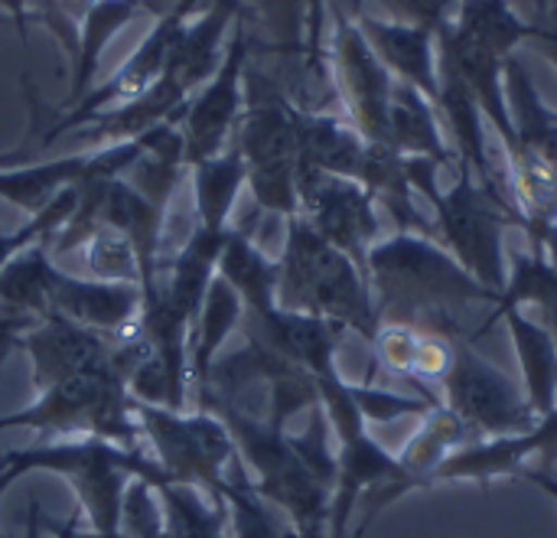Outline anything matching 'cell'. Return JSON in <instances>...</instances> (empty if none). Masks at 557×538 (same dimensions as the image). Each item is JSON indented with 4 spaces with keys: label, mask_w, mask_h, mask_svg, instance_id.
I'll use <instances>...</instances> for the list:
<instances>
[{
    "label": "cell",
    "mask_w": 557,
    "mask_h": 538,
    "mask_svg": "<svg viewBox=\"0 0 557 538\" xmlns=\"http://www.w3.org/2000/svg\"><path fill=\"white\" fill-rule=\"evenodd\" d=\"M346 3L352 7V13H359V10H362V0H346Z\"/></svg>",
    "instance_id": "obj_43"
},
{
    "label": "cell",
    "mask_w": 557,
    "mask_h": 538,
    "mask_svg": "<svg viewBox=\"0 0 557 538\" xmlns=\"http://www.w3.org/2000/svg\"><path fill=\"white\" fill-rule=\"evenodd\" d=\"M362 36L392 72L395 82L411 85L428 101H441V65H437V36L401 20H379L366 10L352 13Z\"/></svg>",
    "instance_id": "obj_14"
},
{
    "label": "cell",
    "mask_w": 557,
    "mask_h": 538,
    "mask_svg": "<svg viewBox=\"0 0 557 538\" xmlns=\"http://www.w3.org/2000/svg\"><path fill=\"white\" fill-rule=\"evenodd\" d=\"M539 457L535 428L525 435H499V438H476L457 448L434 474V484H493L503 477H519Z\"/></svg>",
    "instance_id": "obj_17"
},
{
    "label": "cell",
    "mask_w": 557,
    "mask_h": 538,
    "mask_svg": "<svg viewBox=\"0 0 557 538\" xmlns=\"http://www.w3.org/2000/svg\"><path fill=\"white\" fill-rule=\"evenodd\" d=\"M525 484H532V487H539L542 493H548L552 500L557 503V480L548 474V470H535V467H525L522 474H519Z\"/></svg>",
    "instance_id": "obj_39"
},
{
    "label": "cell",
    "mask_w": 557,
    "mask_h": 538,
    "mask_svg": "<svg viewBox=\"0 0 557 538\" xmlns=\"http://www.w3.org/2000/svg\"><path fill=\"white\" fill-rule=\"evenodd\" d=\"M0 7L10 13V20H13V26H16V33H20V39H23V46H26V23H29V0H0Z\"/></svg>",
    "instance_id": "obj_38"
},
{
    "label": "cell",
    "mask_w": 557,
    "mask_h": 538,
    "mask_svg": "<svg viewBox=\"0 0 557 538\" xmlns=\"http://www.w3.org/2000/svg\"><path fill=\"white\" fill-rule=\"evenodd\" d=\"M532 46L552 62L557 69V26H552V23H542L539 26V33H535V39H532Z\"/></svg>",
    "instance_id": "obj_37"
},
{
    "label": "cell",
    "mask_w": 557,
    "mask_h": 538,
    "mask_svg": "<svg viewBox=\"0 0 557 538\" xmlns=\"http://www.w3.org/2000/svg\"><path fill=\"white\" fill-rule=\"evenodd\" d=\"M366 278L379 323H408L447 337H467L463 317L473 304L496 307L499 301L447 252V245L418 232L379 239L366 255Z\"/></svg>",
    "instance_id": "obj_1"
},
{
    "label": "cell",
    "mask_w": 557,
    "mask_h": 538,
    "mask_svg": "<svg viewBox=\"0 0 557 538\" xmlns=\"http://www.w3.org/2000/svg\"><path fill=\"white\" fill-rule=\"evenodd\" d=\"M444 402L476 438L499 435H525L535 428L539 415L525 399L522 382H516L506 369L473 350L470 337L457 340L454 366L441 386Z\"/></svg>",
    "instance_id": "obj_6"
},
{
    "label": "cell",
    "mask_w": 557,
    "mask_h": 538,
    "mask_svg": "<svg viewBox=\"0 0 557 538\" xmlns=\"http://www.w3.org/2000/svg\"><path fill=\"white\" fill-rule=\"evenodd\" d=\"M525 304H535L542 310V323L557 343V268L542 252H512L509 255V281L499 294V304L483 320L476 333H486L493 323H499L509 310H522ZM473 333V337H476Z\"/></svg>",
    "instance_id": "obj_22"
},
{
    "label": "cell",
    "mask_w": 557,
    "mask_h": 538,
    "mask_svg": "<svg viewBox=\"0 0 557 538\" xmlns=\"http://www.w3.org/2000/svg\"><path fill=\"white\" fill-rule=\"evenodd\" d=\"M369 140L343 118L330 111H313L297 105V150L300 170L333 173V176H359Z\"/></svg>",
    "instance_id": "obj_16"
},
{
    "label": "cell",
    "mask_w": 557,
    "mask_h": 538,
    "mask_svg": "<svg viewBox=\"0 0 557 538\" xmlns=\"http://www.w3.org/2000/svg\"><path fill=\"white\" fill-rule=\"evenodd\" d=\"M235 147L245 160L258 209L277 212L284 219L297 216V101L277 78L258 69H245V111L235 131Z\"/></svg>",
    "instance_id": "obj_4"
},
{
    "label": "cell",
    "mask_w": 557,
    "mask_h": 538,
    "mask_svg": "<svg viewBox=\"0 0 557 538\" xmlns=\"http://www.w3.org/2000/svg\"><path fill=\"white\" fill-rule=\"evenodd\" d=\"M140 13H144L140 0H98L88 10V16L78 23V56L72 62L69 98H65L62 111H72L91 91V82L98 75V62H101L108 42Z\"/></svg>",
    "instance_id": "obj_21"
},
{
    "label": "cell",
    "mask_w": 557,
    "mask_h": 538,
    "mask_svg": "<svg viewBox=\"0 0 557 538\" xmlns=\"http://www.w3.org/2000/svg\"><path fill=\"white\" fill-rule=\"evenodd\" d=\"M238 0H212L206 13L186 20L173 39L160 78L140 98L95 114L91 127H78V137L88 144H117L157 127L160 121H170L219 72L225 56V29L238 20Z\"/></svg>",
    "instance_id": "obj_2"
},
{
    "label": "cell",
    "mask_w": 557,
    "mask_h": 538,
    "mask_svg": "<svg viewBox=\"0 0 557 538\" xmlns=\"http://www.w3.org/2000/svg\"><path fill=\"white\" fill-rule=\"evenodd\" d=\"M437 114L441 111L434 101H428L411 85L395 82L388 111V144L408 157H428L437 167H457V154L447 147Z\"/></svg>",
    "instance_id": "obj_18"
},
{
    "label": "cell",
    "mask_w": 557,
    "mask_h": 538,
    "mask_svg": "<svg viewBox=\"0 0 557 538\" xmlns=\"http://www.w3.org/2000/svg\"><path fill=\"white\" fill-rule=\"evenodd\" d=\"M140 288L98 278H69L55 271L49 288V314H62L111 343H121L140 327Z\"/></svg>",
    "instance_id": "obj_13"
},
{
    "label": "cell",
    "mask_w": 557,
    "mask_h": 538,
    "mask_svg": "<svg viewBox=\"0 0 557 538\" xmlns=\"http://www.w3.org/2000/svg\"><path fill=\"white\" fill-rule=\"evenodd\" d=\"M535 438H539V461H542V470L555 467L557 464V405L535 421Z\"/></svg>",
    "instance_id": "obj_34"
},
{
    "label": "cell",
    "mask_w": 557,
    "mask_h": 538,
    "mask_svg": "<svg viewBox=\"0 0 557 538\" xmlns=\"http://www.w3.org/2000/svg\"><path fill=\"white\" fill-rule=\"evenodd\" d=\"M150 131L117 140L108 147H95L85 154H69L59 160H42V163H26L13 170H0V199L13 203L16 209H26L29 216L42 212L59 193L72 186H85L95 180H117L124 176L137 157L147 150Z\"/></svg>",
    "instance_id": "obj_9"
},
{
    "label": "cell",
    "mask_w": 557,
    "mask_h": 538,
    "mask_svg": "<svg viewBox=\"0 0 557 538\" xmlns=\"http://www.w3.org/2000/svg\"><path fill=\"white\" fill-rule=\"evenodd\" d=\"M555 118H557V111H555Z\"/></svg>",
    "instance_id": "obj_44"
},
{
    "label": "cell",
    "mask_w": 557,
    "mask_h": 538,
    "mask_svg": "<svg viewBox=\"0 0 557 538\" xmlns=\"http://www.w3.org/2000/svg\"><path fill=\"white\" fill-rule=\"evenodd\" d=\"M300 216L339 252H346L362 271L366 255L379 242V203L349 176L300 170L297 173Z\"/></svg>",
    "instance_id": "obj_10"
},
{
    "label": "cell",
    "mask_w": 557,
    "mask_h": 538,
    "mask_svg": "<svg viewBox=\"0 0 557 538\" xmlns=\"http://www.w3.org/2000/svg\"><path fill=\"white\" fill-rule=\"evenodd\" d=\"M516 356H519V369H522V389L529 405L535 408V415L542 418L545 412H552L557 405V343L548 333V327L542 320L525 317L522 310H509L503 317Z\"/></svg>",
    "instance_id": "obj_19"
},
{
    "label": "cell",
    "mask_w": 557,
    "mask_h": 538,
    "mask_svg": "<svg viewBox=\"0 0 557 538\" xmlns=\"http://www.w3.org/2000/svg\"><path fill=\"white\" fill-rule=\"evenodd\" d=\"M431 209L437 212V225H441L447 252L483 288H490L499 297L509 281L506 232L512 225L525 229V219L516 209L496 203L476 183V176L467 163H457V183L447 193H441V199Z\"/></svg>",
    "instance_id": "obj_5"
},
{
    "label": "cell",
    "mask_w": 557,
    "mask_h": 538,
    "mask_svg": "<svg viewBox=\"0 0 557 538\" xmlns=\"http://www.w3.org/2000/svg\"><path fill=\"white\" fill-rule=\"evenodd\" d=\"M124 412H127V376L111 363L101 369L78 372L72 379H62L49 386L46 399L23 415L0 418V428L7 425H88L98 431L121 428L124 431Z\"/></svg>",
    "instance_id": "obj_11"
},
{
    "label": "cell",
    "mask_w": 557,
    "mask_h": 538,
    "mask_svg": "<svg viewBox=\"0 0 557 538\" xmlns=\"http://www.w3.org/2000/svg\"><path fill=\"white\" fill-rule=\"evenodd\" d=\"M59 268L49 261V242L29 245L0 271V314L42 320L49 314V288Z\"/></svg>",
    "instance_id": "obj_25"
},
{
    "label": "cell",
    "mask_w": 557,
    "mask_h": 538,
    "mask_svg": "<svg viewBox=\"0 0 557 538\" xmlns=\"http://www.w3.org/2000/svg\"><path fill=\"white\" fill-rule=\"evenodd\" d=\"M219 278H225L245 307L277 301V261L251 245L248 229H232L219 258Z\"/></svg>",
    "instance_id": "obj_26"
},
{
    "label": "cell",
    "mask_w": 557,
    "mask_h": 538,
    "mask_svg": "<svg viewBox=\"0 0 557 538\" xmlns=\"http://www.w3.org/2000/svg\"><path fill=\"white\" fill-rule=\"evenodd\" d=\"M82 248H85V268L91 278L140 288V268H137L134 248L124 232H117L111 225H95Z\"/></svg>",
    "instance_id": "obj_29"
},
{
    "label": "cell",
    "mask_w": 557,
    "mask_h": 538,
    "mask_svg": "<svg viewBox=\"0 0 557 538\" xmlns=\"http://www.w3.org/2000/svg\"><path fill=\"white\" fill-rule=\"evenodd\" d=\"M476 441V435L463 425V418H457L447 405H434L424 418L421 428L411 435V441L401 448L398 464L408 474V480L421 490L434 484L437 467L463 444Z\"/></svg>",
    "instance_id": "obj_23"
},
{
    "label": "cell",
    "mask_w": 557,
    "mask_h": 538,
    "mask_svg": "<svg viewBox=\"0 0 557 538\" xmlns=\"http://www.w3.org/2000/svg\"><path fill=\"white\" fill-rule=\"evenodd\" d=\"M326 59L333 62V82L346 105L349 124L372 144H388V111L395 78L362 36L352 13L333 16V42Z\"/></svg>",
    "instance_id": "obj_8"
},
{
    "label": "cell",
    "mask_w": 557,
    "mask_h": 538,
    "mask_svg": "<svg viewBox=\"0 0 557 538\" xmlns=\"http://www.w3.org/2000/svg\"><path fill=\"white\" fill-rule=\"evenodd\" d=\"M277 307L330 320L366 343L382 327L366 271L346 252L333 248L300 212L287 219V242L277 261Z\"/></svg>",
    "instance_id": "obj_3"
},
{
    "label": "cell",
    "mask_w": 557,
    "mask_h": 538,
    "mask_svg": "<svg viewBox=\"0 0 557 538\" xmlns=\"http://www.w3.org/2000/svg\"><path fill=\"white\" fill-rule=\"evenodd\" d=\"M529 7H532V23H548V16H552V0H529Z\"/></svg>",
    "instance_id": "obj_41"
},
{
    "label": "cell",
    "mask_w": 557,
    "mask_h": 538,
    "mask_svg": "<svg viewBox=\"0 0 557 538\" xmlns=\"http://www.w3.org/2000/svg\"><path fill=\"white\" fill-rule=\"evenodd\" d=\"M13 346L26 350V356L33 359V379L42 389L114 363L111 340L62 314H46L26 333H20Z\"/></svg>",
    "instance_id": "obj_12"
},
{
    "label": "cell",
    "mask_w": 557,
    "mask_h": 538,
    "mask_svg": "<svg viewBox=\"0 0 557 538\" xmlns=\"http://www.w3.org/2000/svg\"><path fill=\"white\" fill-rule=\"evenodd\" d=\"M352 399H356V405H359L366 425H369V421H375V425H392V421L408 418V415L424 418V415L434 408L428 399H414V395H401V392H392V389H379V386H372V382L352 386Z\"/></svg>",
    "instance_id": "obj_31"
},
{
    "label": "cell",
    "mask_w": 557,
    "mask_h": 538,
    "mask_svg": "<svg viewBox=\"0 0 557 538\" xmlns=\"http://www.w3.org/2000/svg\"><path fill=\"white\" fill-rule=\"evenodd\" d=\"M75 203H78V189H65L59 193L42 212L29 216L26 225H20L16 232H0V271L7 268V261H13L20 252H26L29 245H39V242H52V235L69 222V216L75 212Z\"/></svg>",
    "instance_id": "obj_30"
},
{
    "label": "cell",
    "mask_w": 557,
    "mask_h": 538,
    "mask_svg": "<svg viewBox=\"0 0 557 538\" xmlns=\"http://www.w3.org/2000/svg\"><path fill=\"white\" fill-rule=\"evenodd\" d=\"M401 23H414L428 33H444L454 23L457 0H382Z\"/></svg>",
    "instance_id": "obj_32"
},
{
    "label": "cell",
    "mask_w": 557,
    "mask_h": 538,
    "mask_svg": "<svg viewBox=\"0 0 557 538\" xmlns=\"http://www.w3.org/2000/svg\"><path fill=\"white\" fill-rule=\"evenodd\" d=\"M251 36L245 10L235 20V36L225 46L219 72L173 114L183 137V160L193 170L228 150L232 131H238L245 111V69H248Z\"/></svg>",
    "instance_id": "obj_7"
},
{
    "label": "cell",
    "mask_w": 557,
    "mask_h": 538,
    "mask_svg": "<svg viewBox=\"0 0 557 538\" xmlns=\"http://www.w3.org/2000/svg\"><path fill=\"white\" fill-rule=\"evenodd\" d=\"M245 16L261 23L268 49L281 62H304L307 69V33H310V0H238Z\"/></svg>",
    "instance_id": "obj_27"
},
{
    "label": "cell",
    "mask_w": 557,
    "mask_h": 538,
    "mask_svg": "<svg viewBox=\"0 0 557 538\" xmlns=\"http://www.w3.org/2000/svg\"><path fill=\"white\" fill-rule=\"evenodd\" d=\"M300 538H326V536H323V526H304V529H300Z\"/></svg>",
    "instance_id": "obj_42"
},
{
    "label": "cell",
    "mask_w": 557,
    "mask_h": 538,
    "mask_svg": "<svg viewBox=\"0 0 557 538\" xmlns=\"http://www.w3.org/2000/svg\"><path fill=\"white\" fill-rule=\"evenodd\" d=\"M242 538H277V533L258 510L242 506Z\"/></svg>",
    "instance_id": "obj_35"
},
{
    "label": "cell",
    "mask_w": 557,
    "mask_h": 538,
    "mask_svg": "<svg viewBox=\"0 0 557 538\" xmlns=\"http://www.w3.org/2000/svg\"><path fill=\"white\" fill-rule=\"evenodd\" d=\"M532 252H542V255L557 268V222L555 225H548V229L539 235V242L532 245Z\"/></svg>",
    "instance_id": "obj_40"
},
{
    "label": "cell",
    "mask_w": 557,
    "mask_h": 538,
    "mask_svg": "<svg viewBox=\"0 0 557 538\" xmlns=\"http://www.w3.org/2000/svg\"><path fill=\"white\" fill-rule=\"evenodd\" d=\"M506 95H509V111L516 124V140L522 150L542 157L557 173V118L555 108L545 105V98L535 88L532 72L525 62L512 52L506 59Z\"/></svg>",
    "instance_id": "obj_20"
},
{
    "label": "cell",
    "mask_w": 557,
    "mask_h": 538,
    "mask_svg": "<svg viewBox=\"0 0 557 538\" xmlns=\"http://www.w3.org/2000/svg\"><path fill=\"white\" fill-rule=\"evenodd\" d=\"M454 29L460 36L486 46L499 59H509L519 42L535 39L539 23L525 20L512 7V0H457Z\"/></svg>",
    "instance_id": "obj_24"
},
{
    "label": "cell",
    "mask_w": 557,
    "mask_h": 538,
    "mask_svg": "<svg viewBox=\"0 0 557 538\" xmlns=\"http://www.w3.org/2000/svg\"><path fill=\"white\" fill-rule=\"evenodd\" d=\"M307 72H310L317 82H326V78H330V69H326V0H310Z\"/></svg>",
    "instance_id": "obj_33"
},
{
    "label": "cell",
    "mask_w": 557,
    "mask_h": 538,
    "mask_svg": "<svg viewBox=\"0 0 557 538\" xmlns=\"http://www.w3.org/2000/svg\"><path fill=\"white\" fill-rule=\"evenodd\" d=\"M144 13H153L157 20L170 16V13H193L199 7V0H140Z\"/></svg>",
    "instance_id": "obj_36"
},
{
    "label": "cell",
    "mask_w": 557,
    "mask_h": 538,
    "mask_svg": "<svg viewBox=\"0 0 557 538\" xmlns=\"http://www.w3.org/2000/svg\"><path fill=\"white\" fill-rule=\"evenodd\" d=\"M242 314H245L242 297L235 294V288L225 278L215 274V281L209 284V294L202 301L199 323H196V340H193V366H196V382L202 389L209 386V366H212L215 350L235 330Z\"/></svg>",
    "instance_id": "obj_28"
},
{
    "label": "cell",
    "mask_w": 557,
    "mask_h": 538,
    "mask_svg": "<svg viewBox=\"0 0 557 538\" xmlns=\"http://www.w3.org/2000/svg\"><path fill=\"white\" fill-rule=\"evenodd\" d=\"M437 65H441V101H437V111L447 118L450 131H454V140H457V163H467L476 176V183L503 206L516 209V203L506 199V186H503V176L490 157V147H486V118L473 98V91L463 85V78L457 75V69L437 56ZM519 212V209H516Z\"/></svg>",
    "instance_id": "obj_15"
}]
</instances>
